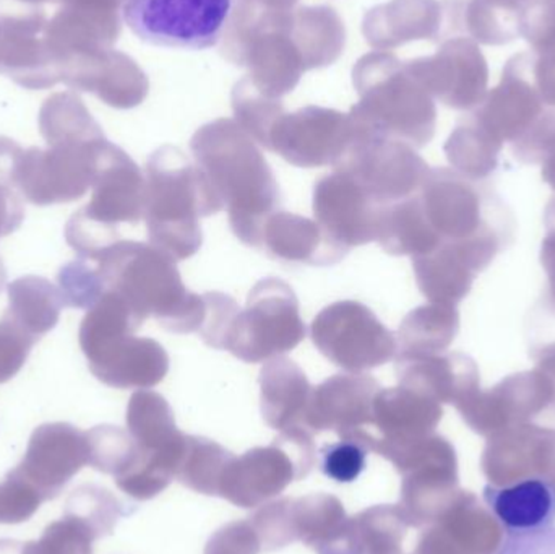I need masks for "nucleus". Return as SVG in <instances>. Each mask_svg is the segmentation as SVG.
Returning a JSON list of instances; mask_svg holds the SVG:
<instances>
[{"mask_svg": "<svg viewBox=\"0 0 555 554\" xmlns=\"http://www.w3.org/2000/svg\"><path fill=\"white\" fill-rule=\"evenodd\" d=\"M195 165L230 214L237 240L260 249L263 224L280 205V189L266 156L234 119L205 124L192 137Z\"/></svg>", "mask_w": 555, "mask_h": 554, "instance_id": "nucleus-1", "label": "nucleus"}, {"mask_svg": "<svg viewBox=\"0 0 555 554\" xmlns=\"http://www.w3.org/2000/svg\"><path fill=\"white\" fill-rule=\"evenodd\" d=\"M417 198L439 244L459 247L476 273L514 243V215L488 182L455 169H430Z\"/></svg>", "mask_w": 555, "mask_h": 554, "instance_id": "nucleus-2", "label": "nucleus"}, {"mask_svg": "<svg viewBox=\"0 0 555 554\" xmlns=\"http://www.w3.org/2000/svg\"><path fill=\"white\" fill-rule=\"evenodd\" d=\"M106 292L122 296L143 322L156 319L175 334H194L204 324V295L185 288L171 257L152 244L120 240L98 259Z\"/></svg>", "mask_w": 555, "mask_h": 554, "instance_id": "nucleus-3", "label": "nucleus"}, {"mask_svg": "<svg viewBox=\"0 0 555 554\" xmlns=\"http://www.w3.org/2000/svg\"><path fill=\"white\" fill-rule=\"evenodd\" d=\"M145 221L150 244L175 262L201 250V218L223 210L197 165L165 145L146 162Z\"/></svg>", "mask_w": 555, "mask_h": 554, "instance_id": "nucleus-4", "label": "nucleus"}, {"mask_svg": "<svg viewBox=\"0 0 555 554\" xmlns=\"http://www.w3.org/2000/svg\"><path fill=\"white\" fill-rule=\"evenodd\" d=\"M352 85L359 101L349 117L377 136L424 146L434 132V113L417 93L403 65L388 51L362 55L352 67Z\"/></svg>", "mask_w": 555, "mask_h": 554, "instance_id": "nucleus-5", "label": "nucleus"}, {"mask_svg": "<svg viewBox=\"0 0 555 554\" xmlns=\"http://www.w3.org/2000/svg\"><path fill=\"white\" fill-rule=\"evenodd\" d=\"M126 312L100 306L80 325V347L91 374L114 389H150L169 371L165 348L153 338L135 337Z\"/></svg>", "mask_w": 555, "mask_h": 554, "instance_id": "nucleus-6", "label": "nucleus"}, {"mask_svg": "<svg viewBox=\"0 0 555 554\" xmlns=\"http://www.w3.org/2000/svg\"><path fill=\"white\" fill-rule=\"evenodd\" d=\"M306 338L299 299L280 279H263L250 289L237 312L224 350L246 363H263L293 351Z\"/></svg>", "mask_w": 555, "mask_h": 554, "instance_id": "nucleus-7", "label": "nucleus"}, {"mask_svg": "<svg viewBox=\"0 0 555 554\" xmlns=\"http://www.w3.org/2000/svg\"><path fill=\"white\" fill-rule=\"evenodd\" d=\"M236 0H126L130 31L158 48L205 51L220 44Z\"/></svg>", "mask_w": 555, "mask_h": 554, "instance_id": "nucleus-8", "label": "nucleus"}, {"mask_svg": "<svg viewBox=\"0 0 555 554\" xmlns=\"http://www.w3.org/2000/svg\"><path fill=\"white\" fill-rule=\"evenodd\" d=\"M315 462L312 433L304 426L281 431L269 448L234 458L221 478L220 493L236 506L256 507L307 477Z\"/></svg>", "mask_w": 555, "mask_h": 554, "instance_id": "nucleus-9", "label": "nucleus"}, {"mask_svg": "<svg viewBox=\"0 0 555 554\" xmlns=\"http://www.w3.org/2000/svg\"><path fill=\"white\" fill-rule=\"evenodd\" d=\"M352 126L354 136L339 162L333 165L335 171L354 178L384 207L404 201L423 188L430 168L413 146L369 132L354 120Z\"/></svg>", "mask_w": 555, "mask_h": 554, "instance_id": "nucleus-10", "label": "nucleus"}, {"mask_svg": "<svg viewBox=\"0 0 555 554\" xmlns=\"http://www.w3.org/2000/svg\"><path fill=\"white\" fill-rule=\"evenodd\" d=\"M317 350L349 373L375 370L397 358V337L358 301L326 306L310 325Z\"/></svg>", "mask_w": 555, "mask_h": 554, "instance_id": "nucleus-11", "label": "nucleus"}, {"mask_svg": "<svg viewBox=\"0 0 555 554\" xmlns=\"http://www.w3.org/2000/svg\"><path fill=\"white\" fill-rule=\"evenodd\" d=\"M103 142L101 139L23 153L16 169V191L41 207L78 201L93 185Z\"/></svg>", "mask_w": 555, "mask_h": 554, "instance_id": "nucleus-12", "label": "nucleus"}, {"mask_svg": "<svg viewBox=\"0 0 555 554\" xmlns=\"http://www.w3.org/2000/svg\"><path fill=\"white\" fill-rule=\"evenodd\" d=\"M352 136L354 126L349 114L306 106L278 119L270 133V152L299 168L333 166L348 149Z\"/></svg>", "mask_w": 555, "mask_h": 554, "instance_id": "nucleus-13", "label": "nucleus"}, {"mask_svg": "<svg viewBox=\"0 0 555 554\" xmlns=\"http://www.w3.org/2000/svg\"><path fill=\"white\" fill-rule=\"evenodd\" d=\"M384 205L346 172L320 179L313 189V215L326 234L345 249L377 241Z\"/></svg>", "mask_w": 555, "mask_h": 554, "instance_id": "nucleus-14", "label": "nucleus"}, {"mask_svg": "<svg viewBox=\"0 0 555 554\" xmlns=\"http://www.w3.org/2000/svg\"><path fill=\"white\" fill-rule=\"evenodd\" d=\"M90 204L81 214L94 223L117 230L120 223L139 224L145 217V175L119 146L104 140L98 153Z\"/></svg>", "mask_w": 555, "mask_h": 554, "instance_id": "nucleus-15", "label": "nucleus"}, {"mask_svg": "<svg viewBox=\"0 0 555 554\" xmlns=\"http://www.w3.org/2000/svg\"><path fill=\"white\" fill-rule=\"evenodd\" d=\"M85 465H88L87 433L68 423H48L33 431L25 458L15 468L46 501H51Z\"/></svg>", "mask_w": 555, "mask_h": 554, "instance_id": "nucleus-16", "label": "nucleus"}, {"mask_svg": "<svg viewBox=\"0 0 555 554\" xmlns=\"http://www.w3.org/2000/svg\"><path fill=\"white\" fill-rule=\"evenodd\" d=\"M380 386L361 373L336 374L313 387L304 426L310 433L335 431L339 439L371 429L374 399Z\"/></svg>", "mask_w": 555, "mask_h": 554, "instance_id": "nucleus-17", "label": "nucleus"}, {"mask_svg": "<svg viewBox=\"0 0 555 554\" xmlns=\"http://www.w3.org/2000/svg\"><path fill=\"white\" fill-rule=\"evenodd\" d=\"M442 418V407L437 400L397 386L378 390L372 409V426L375 429L371 452L382 455L391 448L411 445L427 438Z\"/></svg>", "mask_w": 555, "mask_h": 554, "instance_id": "nucleus-18", "label": "nucleus"}, {"mask_svg": "<svg viewBox=\"0 0 555 554\" xmlns=\"http://www.w3.org/2000/svg\"><path fill=\"white\" fill-rule=\"evenodd\" d=\"M482 500L505 536H530L555 527V480L544 475L502 487L486 485Z\"/></svg>", "mask_w": 555, "mask_h": 554, "instance_id": "nucleus-19", "label": "nucleus"}, {"mask_svg": "<svg viewBox=\"0 0 555 554\" xmlns=\"http://www.w3.org/2000/svg\"><path fill=\"white\" fill-rule=\"evenodd\" d=\"M395 360L400 386L417 390L439 403L459 405L481 389L478 364L468 355L440 353Z\"/></svg>", "mask_w": 555, "mask_h": 554, "instance_id": "nucleus-20", "label": "nucleus"}, {"mask_svg": "<svg viewBox=\"0 0 555 554\" xmlns=\"http://www.w3.org/2000/svg\"><path fill=\"white\" fill-rule=\"evenodd\" d=\"M260 249L280 262L320 267L338 263L349 253L336 244L315 220L278 210L263 224Z\"/></svg>", "mask_w": 555, "mask_h": 554, "instance_id": "nucleus-21", "label": "nucleus"}, {"mask_svg": "<svg viewBox=\"0 0 555 554\" xmlns=\"http://www.w3.org/2000/svg\"><path fill=\"white\" fill-rule=\"evenodd\" d=\"M259 383L262 416L270 428L304 426L313 387L294 361L273 358L260 371Z\"/></svg>", "mask_w": 555, "mask_h": 554, "instance_id": "nucleus-22", "label": "nucleus"}, {"mask_svg": "<svg viewBox=\"0 0 555 554\" xmlns=\"http://www.w3.org/2000/svg\"><path fill=\"white\" fill-rule=\"evenodd\" d=\"M127 431L149 454L184 461L189 436L179 431L169 403L159 394L139 390L127 407Z\"/></svg>", "mask_w": 555, "mask_h": 554, "instance_id": "nucleus-23", "label": "nucleus"}, {"mask_svg": "<svg viewBox=\"0 0 555 554\" xmlns=\"http://www.w3.org/2000/svg\"><path fill=\"white\" fill-rule=\"evenodd\" d=\"M291 35L302 55L306 72L330 67L345 52V23L330 5L294 7Z\"/></svg>", "mask_w": 555, "mask_h": 554, "instance_id": "nucleus-24", "label": "nucleus"}, {"mask_svg": "<svg viewBox=\"0 0 555 554\" xmlns=\"http://www.w3.org/2000/svg\"><path fill=\"white\" fill-rule=\"evenodd\" d=\"M413 267L423 295L439 305H459L478 275L453 244H439L430 253L413 257Z\"/></svg>", "mask_w": 555, "mask_h": 554, "instance_id": "nucleus-25", "label": "nucleus"}, {"mask_svg": "<svg viewBox=\"0 0 555 554\" xmlns=\"http://www.w3.org/2000/svg\"><path fill=\"white\" fill-rule=\"evenodd\" d=\"M460 331L455 306L430 305L413 309L398 328L397 357H427L446 353Z\"/></svg>", "mask_w": 555, "mask_h": 554, "instance_id": "nucleus-26", "label": "nucleus"}, {"mask_svg": "<svg viewBox=\"0 0 555 554\" xmlns=\"http://www.w3.org/2000/svg\"><path fill=\"white\" fill-rule=\"evenodd\" d=\"M9 309L15 319L36 340H41L57 325L64 301L57 286L41 276H22L7 286Z\"/></svg>", "mask_w": 555, "mask_h": 554, "instance_id": "nucleus-27", "label": "nucleus"}, {"mask_svg": "<svg viewBox=\"0 0 555 554\" xmlns=\"http://www.w3.org/2000/svg\"><path fill=\"white\" fill-rule=\"evenodd\" d=\"M87 442L88 465L116 480L129 477L146 461V452L119 426H96L87 431Z\"/></svg>", "mask_w": 555, "mask_h": 554, "instance_id": "nucleus-28", "label": "nucleus"}, {"mask_svg": "<svg viewBox=\"0 0 555 554\" xmlns=\"http://www.w3.org/2000/svg\"><path fill=\"white\" fill-rule=\"evenodd\" d=\"M234 455L210 439L189 436L188 451L178 472V480L191 490L218 497L221 478Z\"/></svg>", "mask_w": 555, "mask_h": 554, "instance_id": "nucleus-29", "label": "nucleus"}, {"mask_svg": "<svg viewBox=\"0 0 555 554\" xmlns=\"http://www.w3.org/2000/svg\"><path fill=\"white\" fill-rule=\"evenodd\" d=\"M234 120L263 149L270 150V133L284 111L281 100L260 93L249 77L241 78L231 93Z\"/></svg>", "mask_w": 555, "mask_h": 554, "instance_id": "nucleus-30", "label": "nucleus"}, {"mask_svg": "<svg viewBox=\"0 0 555 554\" xmlns=\"http://www.w3.org/2000/svg\"><path fill=\"white\" fill-rule=\"evenodd\" d=\"M293 520L297 540L317 549L332 540L348 517L336 498L313 494L293 501Z\"/></svg>", "mask_w": 555, "mask_h": 554, "instance_id": "nucleus-31", "label": "nucleus"}, {"mask_svg": "<svg viewBox=\"0 0 555 554\" xmlns=\"http://www.w3.org/2000/svg\"><path fill=\"white\" fill-rule=\"evenodd\" d=\"M132 511L120 503L106 488L96 485H83L68 497L65 503L64 516L77 517L83 520L98 539L111 536L117 520L129 516Z\"/></svg>", "mask_w": 555, "mask_h": 554, "instance_id": "nucleus-32", "label": "nucleus"}, {"mask_svg": "<svg viewBox=\"0 0 555 554\" xmlns=\"http://www.w3.org/2000/svg\"><path fill=\"white\" fill-rule=\"evenodd\" d=\"M98 536L77 517L64 519L46 527L41 539L22 546V554H93Z\"/></svg>", "mask_w": 555, "mask_h": 554, "instance_id": "nucleus-33", "label": "nucleus"}, {"mask_svg": "<svg viewBox=\"0 0 555 554\" xmlns=\"http://www.w3.org/2000/svg\"><path fill=\"white\" fill-rule=\"evenodd\" d=\"M59 292L64 308L91 309L106 293L103 276L98 267L88 260L78 259L59 270Z\"/></svg>", "mask_w": 555, "mask_h": 554, "instance_id": "nucleus-34", "label": "nucleus"}, {"mask_svg": "<svg viewBox=\"0 0 555 554\" xmlns=\"http://www.w3.org/2000/svg\"><path fill=\"white\" fill-rule=\"evenodd\" d=\"M42 503L44 497L16 468L0 481V524L26 523Z\"/></svg>", "mask_w": 555, "mask_h": 554, "instance_id": "nucleus-35", "label": "nucleus"}, {"mask_svg": "<svg viewBox=\"0 0 555 554\" xmlns=\"http://www.w3.org/2000/svg\"><path fill=\"white\" fill-rule=\"evenodd\" d=\"M36 344L38 340L29 332L3 312L0 319V384L9 383L20 373Z\"/></svg>", "mask_w": 555, "mask_h": 554, "instance_id": "nucleus-36", "label": "nucleus"}, {"mask_svg": "<svg viewBox=\"0 0 555 554\" xmlns=\"http://www.w3.org/2000/svg\"><path fill=\"white\" fill-rule=\"evenodd\" d=\"M322 472L338 484H351L364 472L369 449L358 439H341L320 451Z\"/></svg>", "mask_w": 555, "mask_h": 554, "instance_id": "nucleus-37", "label": "nucleus"}, {"mask_svg": "<svg viewBox=\"0 0 555 554\" xmlns=\"http://www.w3.org/2000/svg\"><path fill=\"white\" fill-rule=\"evenodd\" d=\"M204 299L207 311L198 335L208 347L224 350L228 332L241 311L240 306L231 296L218 292L205 293Z\"/></svg>", "mask_w": 555, "mask_h": 554, "instance_id": "nucleus-38", "label": "nucleus"}, {"mask_svg": "<svg viewBox=\"0 0 555 554\" xmlns=\"http://www.w3.org/2000/svg\"><path fill=\"white\" fill-rule=\"evenodd\" d=\"M262 552L259 537L250 520L230 524L208 543L205 554H259Z\"/></svg>", "mask_w": 555, "mask_h": 554, "instance_id": "nucleus-39", "label": "nucleus"}, {"mask_svg": "<svg viewBox=\"0 0 555 554\" xmlns=\"http://www.w3.org/2000/svg\"><path fill=\"white\" fill-rule=\"evenodd\" d=\"M25 220V208H23L20 195L15 189L0 185V237L15 233ZM7 282L5 267L0 259V293Z\"/></svg>", "mask_w": 555, "mask_h": 554, "instance_id": "nucleus-40", "label": "nucleus"}, {"mask_svg": "<svg viewBox=\"0 0 555 554\" xmlns=\"http://www.w3.org/2000/svg\"><path fill=\"white\" fill-rule=\"evenodd\" d=\"M495 554H555V527L530 536H505Z\"/></svg>", "mask_w": 555, "mask_h": 554, "instance_id": "nucleus-41", "label": "nucleus"}, {"mask_svg": "<svg viewBox=\"0 0 555 554\" xmlns=\"http://www.w3.org/2000/svg\"><path fill=\"white\" fill-rule=\"evenodd\" d=\"M544 227H546V236L541 246V263L550 279V289L546 295L555 301V195L551 197L544 211Z\"/></svg>", "mask_w": 555, "mask_h": 554, "instance_id": "nucleus-42", "label": "nucleus"}, {"mask_svg": "<svg viewBox=\"0 0 555 554\" xmlns=\"http://www.w3.org/2000/svg\"><path fill=\"white\" fill-rule=\"evenodd\" d=\"M23 152L15 143L0 140V185L15 189L16 169Z\"/></svg>", "mask_w": 555, "mask_h": 554, "instance_id": "nucleus-43", "label": "nucleus"}, {"mask_svg": "<svg viewBox=\"0 0 555 554\" xmlns=\"http://www.w3.org/2000/svg\"><path fill=\"white\" fill-rule=\"evenodd\" d=\"M530 358L537 363V370L543 371L555 384V345L530 350Z\"/></svg>", "mask_w": 555, "mask_h": 554, "instance_id": "nucleus-44", "label": "nucleus"}, {"mask_svg": "<svg viewBox=\"0 0 555 554\" xmlns=\"http://www.w3.org/2000/svg\"><path fill=\"white\" fill-rule=\"evenodd\" d=\"M257 5L266 7L269 10H291L297 5L299 0H250Z\"/></svg>", "mask_w": 555, "mask_h": 554, "instance_id": "nucleus-45", "label": "nucleus"}, {"mask_svg": "<svg viewBox=\"0 0 555 554\" xmlns=\"http://www.w3.org/2000/svg\"><path fill=\"white\" fill-rule=\"evenodd\" d=\"M543 181L547 182L555 191V153L546 159L543 166Z\"/></svg>", "mask_w": 555, "mask_h": 554, "instance_id": "nucleus-46", "label": "nucleus"}, {"mask_svg": "<svg viewBox=\"0 0 555 554\" xmlns=\"http://www.w3.org/2000/svg\"><path fill=\"white\" fill-rule=\"evenodd\" d=\"M0 554H22V545L13 540H0Z\"/></svg>", "mask_w": 555, "mask_h": 554, "instance_id": "nucleus-47", "label": "nucleus"}]
</instances>
